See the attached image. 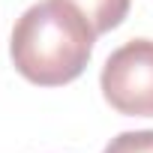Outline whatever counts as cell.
I'll return each instance as SVG.
<instances>
[{"mask_svg":"<svg viewBox=\"0 0 153 153\" xmlns=\"http://www.w3.org/2000/svg\"><path fill=\"white\" fill-rule=\"evenodd\" d=\"M96 30L66 0H39L12 27L9 57L21 78L60 87L87 69Z\"/></svg>","mask_w":153,"mask_h":153,"instance_id":"1","label":"cell"},{"mask_svg":"<svg viewBox=\"0 0 153 153\" xmlns=\"http://www.w3.org/2000/svg\"><path fill=\"white\" fill-rule=\"evenodd\" d=\"M99 84L117 114L153 117V39H132L111 51Z\"/></svg>","mask_w":153,"mask_h":153,"instance_id":"2","label":"cell"},{"mask_svg":"<svg viewBox=\"0 0 153 153\" xmlns=\"http://www.w3.org/2000/svg\"><path fill=\"white\" fill-rule=\"evenodd\" d=\"M66 3H72L78 9L99 36V33H108V30L123 24V18L129 15L132 0H66Z\"/></svg>","mask_w":153,"mask_h":153,"instance_id":"3","label":"cell"},{"mask_svg":"<svg viewBox=\"0 0 153 153\" xmlns=\"http://www.w3.org/2000/svg\"><path fill=\"white\" fill-rule=\"evenodd\" d=\"M102 153H153V129H135V132H120L105 144Z\"/></svg>","mask_w":153,"mask_h":153,"instance_id":"4","label":"cell"}]
</instances>
